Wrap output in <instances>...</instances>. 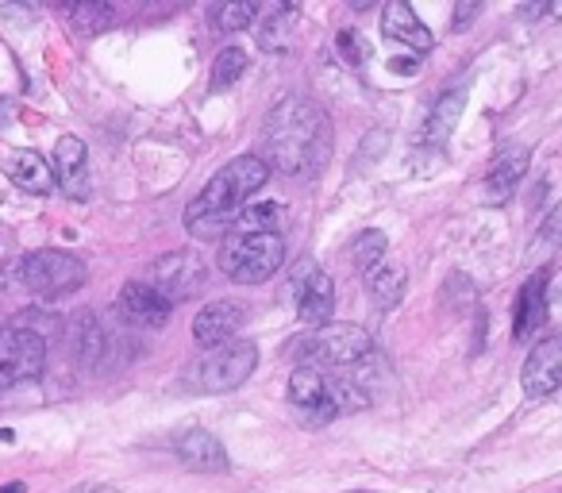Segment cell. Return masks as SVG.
Masks as SVG:
<instances>
[{"label": "cell", "mask_w": 562, "mask_h": 493, "mask_svg": "<svg viewBox=\"0 0 562 493\" xmlns=\"http://www.w3.org/2000/svg\"><path fill=\"white\" fill-rule=\"evenodd\" d=\"M547 321V274H531L524 282L520 298H516V324H513V336L516 339H528L531 332H539Z\"/></svg>", "instance_id": "cell-17"}, {"label": "cell", "mask_w": 562, "mask_h": 493, "mask_svg": "<svg viewBox=\"0 0 562 493\" xmlns=\"http://www.w3.org/2000/svg\"><path fill=\"white\" fill-rule=\"evenodd\" d=\"M258 16V4H247V0H232V4H212L209 20L216 32H243L250 27Z\"/></svg>", "instance_id": "cell-26"}, {"label": "cell", "mask_w": 562, "mask_h": 493, "mask_svg": "<svg viewBox=\"0 0 562 493\" xmlns=\"http://www.w3.org/2000/svg\"><path fill=\"white\" fill-rule=\"evenodd\" d=\"M524 173H528V150L524 147H508V150H501L497 158H493V166H490V173H485V189H482V197L490 204H501V201H508V197L516 193V186L524 181Z\"/></svg>", "instance_id": "cell-13"}, {"label": "cell", "mask_w": 562, "mask_h": 493, "mask_svg": "<svg viewBox=\"0 0 562 493\" xmlns=\"http://www.w3.org/2000/svg\"><path fill=\"white\" fill-rule=\"evenodd\" d=\"M66 16H70V24L78 27L81 35H101L112 27V20H116V12L109 9V4H101V0H89V4H70L66 9Z\"/></svg>", "instance_id": "cell-25"}, {"label": "cell", "mask_w": 562, "mask_h": 493, "mask_svg": "<svg viewBox=\"0 0 562 493\" xmlns=\"http://www.w3.org/2000/svg\"><path fill=\"white\" fill-rule=\"evenodd\" d=\"M474 4H459V9H454V27H462L467 24V20H474Z\"/></svg>", "instance_id": "cell-30"}, {"label": "cell", "mask_w": 562, "mask_h": 493, "mask_svg": "<svg viewBox=\"0 0 562 493\" xmlns=\"http://www.w3.org/2000/svg\"><path fill=\"white\" fill-rule=\"evenodd\" d=\"M270 170L258 155H239L224 166L220 173H212L209 186L196 193V201L189 204V232L196 235H220L232 227V220L239 216V209H247L255 201V193L266 186Z\"/></svg>", "instance_id": "cell-2"}, {"label": "cell", "mask_w": 562, "mask_h": 493, "mask_svg": "<svg viewBox=\"0 0 562 493\" xmlns=\"http://www.w3.org/2000/svg\"><path fill=\"white\" fill-rule=\"evenodd\" d=\"M0 493H24V485H20V482H12V485H0Z\"/></svg>", "instance_id": "cell-32"}, {"label": "cell", "mask_w": 562, "mask_h": 493, "mask_svg": "<svg viewBox=\"0 0 562 493\" xmlns=\"http://www.w3.org/2000/svg\"><path fill=\"white\" fill-rule=\"evenodd\" d=\"M462 104H467V89H447V93L439 97L436 104H431L428 120H424V127H420V143H424V147L439 150L447 139H451L454 124H459V116H462Z\"/></svg>", "instance_id": "cell-16"}, {"label": "cell", "mask_w": 562, "mask_h": 493, "mask_svg": "<svg viewBox=\"0 0 562 493\" xmlns=\"http://www.w3.org/2000/svg\"><path fill=\"white\" fill-rule=\"evenodd\" d=\"M405 285H408L405 267H397V262H378V267L367 274L370 298H374L382 309H397L401 298H405Z\"/></svg>", "instance_id": "cell-20"}, {"label": "cell", "mask_w": 562, "mask_h": 493, "mask_svg": "<svg viewBox=\"0 0 562 493\" xmlns=\"http://www.w3.org/2000/svg\"><path fill=\"white\" fill-rule=\"evenodd\" d=\"M382 32H385V40L405 43V47H413V51L436 47V35L420 24V16L408 9L405 0H390V4L382 9Z\"/></svg>", "instance_id": "cell-14"}, {"label": "cell", "mask_w": 562, "mask_h": 493, "mask_svg": "<svg viewBox=\"0 0 562 493\" xmlns=\"http://www.w3.org/2000/svg\"><path fill=\"white\" fill-rule=\"evenodd\" d=\"M4 173H9L12 186H20L24 193H50V186H55V173H50V166L43 163L35 150H12L9 158H4Z\"/></svg>", "instance_id": "cell-18"}, {"label": "cell", "mask_w": 562, "mask_h": 493, "mask_svg": "<svg viewBox=\"0 0 562 493\" xmlns=\"http://www.w3.org/2000/svg\"><path fill=\"white\" fill-rule=\"evenodd\" d=\"M147 285L155 293H162L170 305L189 301L204 285V259L196 251H170L158 262H150Z\"/></svg>", "instance_id": "cell-8"}, {"label": "cell", "mask_w": 562, "mask_h": 493, "mask_svg": "<svg viewBox=\"0 0 562 493\" xmlns=\"http://www.w3.org/2000/svg\"><path fill=\"white\" fill-rule=\"evenodd\" d=\"M351 259H355V267H359L362 274H370L378 262H385V232H378V227H367V232L355 235Z\"/></svg>", "instance_id": "cell-27"}, {"label": "cell", "mask_w": 562, "mask_h": 493, "mask_svg": "<svg viewBox=\"0 0 562 493\" xmlns=\"http://www.w3.org/2000/svg\"><path fill=\"white\" fill-rule=\"evenodd\" d=\"M20 278L40 298H63V293L78 290L86 282V267L66 251H35L20 262Z\"/></svg>", "instance_id": "cell-7"}, {"label": "cell", "mask_w": 562, "mask_h": 493, "mask_svg": "<svg viewBox=\"0 0 562 493\" xmlns=\"http://www.w3.org/2000/svg\"><path fill=\"white\" fill-rule=\"evenodd\" d=\"M324 370L316 367H297L290 374V397L301 408H324Z\"/></svg>", "instance_id": "cell-24"}, {"label": "cell", "mask_w": 562, "mask_h": 493, "mask_svg": "<svg viewBox=\"0 0 562 493\" xmlns=\"http://www.w3.org/2000/svg\"><path fill=\"white\" fill-rule=\"evenodd\" d=\"M559 385H562V344L554 336H547L531 347L528 362H524V393L531 401H543Z\"/></svg>", "instance_id": "cell-10"}, {"label": "cell", "mask_w": 562, "mask_h": 493, "mask_svg": "<svg viewBox=\"0 0 562 493\" xmlns=\"http://www.w3.org/2000/svg\"><path fill=\"white\" fill-rule=\"evenodd\" d=\"M74 336V351H78L81 367H101V355H104V328L93 313H81L70 328Z\"/></svg>", "instance_id": "cell-22"}, {"label": "cell", "mask_w": 562, "mask_h": 493, "mask_svg": "<svg viewBox=\"0 0 562 493\" xmlns=\"http://www.w3.org/2000/svg\"><path fill=\"white\" fill-rule=\"evenodd\" d=\"M173 447H178V459L186 462V467L204 470V474H220V470H227V451L212 432L189 428V432H181Z\"/></svg>", "instance_id": "cell-15"}, {"label": "cell", "mask_w": 562, "mask_h": 493, "mask_svg": "<svg viewBox=\"0 0 562 493\" xmlns=\"http://www.w3.org/2000/svg\"><path fill=\"white\" fill-rule=\"evenodd\" d=\"M374 351V339L359 324H321L301 344V367H355Z\"/></svg>", "instance_id": "cell-5"}, {"label": "cell", "mask_w": 562, "mask_h": 493, "mask_svg": "<svg viewBox=\"0 0 562 493\" xmlns=\"http://www.w3.org/2000/svg\"><path fill=\"white\" fill-rule=\"evenodd\" d=\"M255 367H258V347L250 339H227L224 347H216V351H209L196 362L189 382L201 393H232L247 382Z\"/></svg>", "instance_id": "cell-4"}, {"label": "cell", "mask_w": 562, "mask_h": 493, "mask_svg": "<svg viewBox=\"0 0 562 493\" xmlns=\"http://www.w3.org/2000/svg\"><path fill=\"white\" fill-rule=\"evenodd\" d=\"M285 262V239L281 232L270 235H232L220 247V270L235 285H258L270 274H278Z\"/></svg>", "instance_id": "cell-3"}, {"label": "cell", "mask_w": 562, "mask_h": 493, "mask_svg": "<svg viewBox=\"0 0 562 493\" xmlns=\"http://www.w3.org/2000/svg\"><path fill=\"white\" fill-rule=\"evenodd\" d=\"M243 74H247V51H239V47L220 51L216 63H212V93H220V89H232Z\"/></svg>", "instance_id": "cell-28"}, {"label": "cell", "mask_w": 562, "mask_h": 493, "mask_svg": "<svg viewBox=\"0 0 562 493\" xmlns=\"http://www.w3.org/2000/svg\"><path fill=\"white\" fill-rule=\"evenodd\" d=\"M393 70H397V74H416V70H420V63H413V58H393Z\"/></svg>", "instance_id": "cell-31"}, {"label": "cell", "mask_w": 562, "mask_h": 493, "mask_svg": "<svg viewBox=\"0 0 562 493\" xmlns=\"http://www.w3.org/2000/svg\"><path fill=\"white\" fill-rule=\"evenodd\" d=\"M331 155V120L313 97H285L262 124V163L285 178H313Z\"/></svg>", "instance_id": "cell-1"}, {"label": "cell", "mask_w": 562, "mask_h": 493, "mask_svg": "<svg viewBox=\"0 0 562 493\" xmlns=\"http://www.w3.org/2000/svg\"><path fill=\"white\" fill-rule=\"evenodd\" d=\"M281 220H285V204L258 201V204L239 209V216L232 220V227H235V235H270V232H278Z\"/></svg>", "instance_id": "cell-21"}, {"label": "cell", "mask_w": 562, "mask_h": 493, "mask_svg": "<svg viewBox=\"0 0 562 493\" xmlns=\"http://www.w3.org/2000/svg\"><path fill=\"white\" fill-rule=\"evenodd\" d=\"M47 367V339L32 328H0V393L20 382H32Z\"/></svg>", "instance_id": "cell-6"}, {"label": "cell", "mask_w": 562, "mask_h": 493, "mask_svg": "<svg viewBox=\"0 0 562 493\" xmlns=\"http://www.w3.org/2000/svg\"><path fill=\"white\" fill-rule=\"evenodd\" d=\"M243 328V309L235 301H212L209 309H201L193 321V339L204 351H216L227 339H235Z\"/></svg>", "instance_id": "cell-11"}, {"label": "cell", "mask_w": 562, "mask_h": 493, "mask_svg": "<svg viewBox=\"0 0 562 493\" xmlns=\"http://www.w3.org/2000/svg\"><path fill=\"white\" fill-rule=\"evenodd\" d=\"M293 298H297V316L305 324H331V309H336V285L316 262H301L293 270Z\"/></svg>", "instance_id": "cell-9"}, {"label": "cell", "mask_w": 562, "mask_h": 493, "mask_svg": "<svg viewBox=\"0 0 562 493\" xmlns=\"http://www.w3.org/2000/svg\"><path fill=\"white\" fill-rule=\"evenodd\" d=\"M170 301L162 293H155L147 282H127L120 290V316L135 328H166L170 321Z\"/></svg>", "instance_id": "cell-12"}, {"label": "cell", "mask_w": 562, "mask_h": 493, "mask_svg": "<svg viewBox=\"0 0 562 493\" xmlns=\"http://www.w3.org/2000/svg\"><path fill=\"white\" fill-rule=\"evenodd\" d=\"M293 24H297V12H293L290 4H270V9H258V16H255L258 47L270 51V55L285 51V47H290Z\"/></svg>", "instance_id": "cell-19"}, {"label": "cell", "mask_w": 562, "mask_h": 493, "mask_svg": "<svg viewBox=\"0 0 562 493\" xmlns=\"http://www.w3.org/2000/svg\"><path fill=\"white\" fill-rule=\"evenodd\" d=\"M86 143L78 139V135H63L55 147V163H50V173H55L58 181H63L66 189L78 186L81 173H86Z\"/></svg>", "instance_id": "cell-23"}, {"label": "cell", "mask_w": 562, "mask_h": 493, "mask_svg": "<svg viewBox=\"0 0 562 493\" xmlns=\"http://www.w3.org/2000/svg\"><path fill=\"white\" fill-rule=\"evenodd\" d=\"M336 47H339V55L347 58V66H355V70L367 63V43H362L355 32H339L336 35Z\"/></svg>", "instance_id": "cell-29"}]
</instances>
